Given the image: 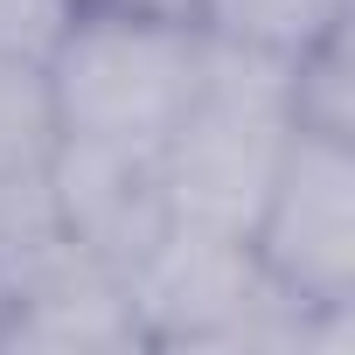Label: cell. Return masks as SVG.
I'll return each instance as SVG.
<instances>
[{"mask_svg":"<svg viewBox=\"0 0 355 355\" xmlns=\"http://www.w3.org/2000/svg\"><path fill=\"white\" fill-rule=\"evenodd\" d=\"M42 70L63 132L153 160L202 91V28L119 8V0H77Z\"/></svg>","mask_w":355,"mask_h":355,"instance_id":"cell-1","label":"cell"},{"mask_svg":"<svg viewBox=\"0 0 355 355\" xmlns=\"http://www.w3.org/2000/svg\"><path fill=\"white\" fill-rule=\"evenodd\" d=\"M244 244L293 306H355V139L293 125Z\"/></svg>","mask_w":355,"mask_h":355,"instance_id":"cell-2","label":"cell"},{"mask_svg":"<svg viewBox=\"0 0 355 355\" xmlns=\"http://www.w3.org/2000/svg\"><path fill=\"white\" fill-rule=\"evenodd\" d=\"M119 355L146 348L125 279L91 251L49 237L0 279V355Z\"/></svg>","mask_w":355,"mask_h":355,"instance_id":"cell-3","label":"cell"},{"mask_svg":"<svg viewBox=\"0 0 355 355\" xmlns=\"http://www.w3.org/2000/svg\"><path fill=\"white\" fill-rule=\"evenodd\" d=\"M42 189H49V216H56V237L91 251L98 265H112L119 279L167 237L174 209L160 196V174L146 153H125V146H105V139H77L63 132L49 167H42Z\"/></svg>","mask_w":355,"mask_h":355,"instance_id":"cell-4","label":"cell"},{"mask_svg":"<svg viewBox=\"0 0 355 355\" xmlns=\"http://www.w3.org/2000/svg\"><path fill=\"white\" fill-rule=\"evenodd\" d=\"M348 21H355V0H196V28L209 42L286 56V63Z\"/></svg>","mask_w":355,"mask_h":355,"instance_id":"cell-5","label":"cell"},{"mask_svg":"<svg viewBox=\"0 0 355 355\" xmlns=\"http://www.w3.org/2000/svg\"><path fill=\"white\" fill-rule=\"evenodd\" d=\"M56 139H63V119H56V91H49L42 56L0 49V182L42 174Z\"/></svg>","mask_w":355,"mask_h":355,"instance_id":"cell-6","label":"cell"},{"mask_svg":"<svg viewBox=\"0 0 355 355\" xmlns=\"http://www.w3.org/2000/svg\"><path fill=\"white\" fill-rule=\"evenodd\" d=\"M293 125L355 139V84H348V28L320 35L293 56Z\"/></svg>","mask_w":355,"mask_h":355,"instance_id":"cell-7","label":"cell"},{"mask_svg":"<svg viewBox=\"0 0 355 355\" xmlns=\"http://www.w3.org/2000/svg\"><path fill=\"white\" fill-rule=\"evenodd\" d=\"M77 0H0V49L15 56H49Z\"/></svg>","mask_w":355,"mask_h":355,"instance_id":"cell-8","label":"cell"},{"mask_svg":"<svg viewBox=\"0 0 355 355\" xmlns=\"http://www.w3.org/2000/svg\"><path fill=\"white\" fill-rule=\"evenodd\" d=\"M119 8H139V15H160V21H189V28H196V0H119Z\"/></svg>","mask_w":355,"mask_h":355,"instance_id":"cell-9","label":"cell"}]
</instances>
